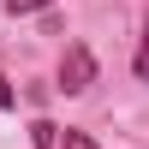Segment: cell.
Returning a JSON list of instances; mask_svg holds the SVG:
<instances>
[{
	"instance_id": "obj_3",
	"label": "cell",
	"mask_w": 149,
	"mask_h": 149,
	"mask_svg": "<svg viewBox=\"0 0 149 149\" xmlns=\"http://www.w3.org/2000/svg\"><path fill=\"white\" fill-rule=\"evenodd\" d=\"M137 78L149 84V24H143V42H137Z\"/></svg>"
},
{
	"instance_id": "obj_1",
	"label": "cell",
	"mask_w": 149,
	"mask_h": 149,
	"mask_svg": "<svg viewBox=\"0 0 149 149\" xmlns=\"http://www.w3.org/2000/svg\"><path fill=\"white\" fill-rule=\"evenodd\" d=\"M90 84H95V54H90L84 42H66V60H60V90H66V95H84Z\"/></svg>"
},
{
	"instance_id": "obj_2",
	"label": "cell",
	"mask_w": 149,
	"mask_h": 149,
	"mask_svg": "<svg viewBox=\"0 0 149 149\" xmlns=\"http://www.w3.org/2000/svg\"><path fill=\"white\" fill-rule=\"evenodd\" d=\"M54 149H95L90 131H54Z\"/></svg>"
},
{
	"instance_id": "obj_5",
	"label": "cell",
	"mask_w": 149,
	"mask_h": 149,
	"mask_svg": "<svg viewBox=\"0 0 149 149\" xmlns=\"http://www.w3.org/2000/svg\"><path fill=\"white\" fill-rule=\"evenodd\" d=\"M6 102H12V90H6V78H0V107H6Z\"/></svg>"
},
{
	"instance_id": "obj_4",
	"label": "cell",
	"mask_w": 149,
	"mask_h": 149,
	"mask_svg": "<svg viewBox=\"0 0 149 149\" xmlns=\"http://www.w3.org/2000/svg\"><path fill=\"white\" fill-rule=\"evenodd\" d=\"M42 6H54V0H6V12H42Z\"/></svg>"
}]
</instances>
